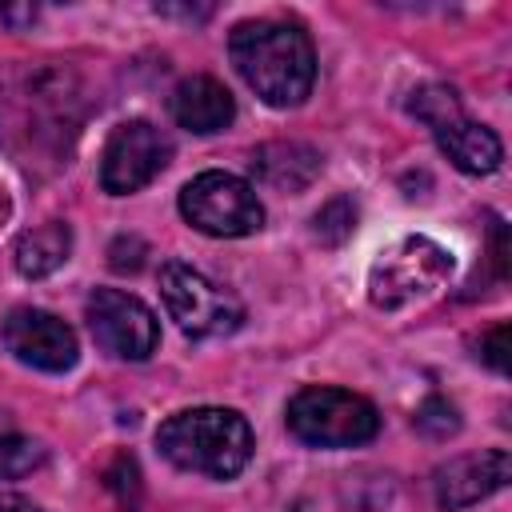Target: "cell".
Here are the masks:
<instances>
[{
  "label": "cell",
  "instance_id": "cell-1",
  "mask_svg": "<svg viewBox=\"0 0 512 512\" xmlns=\"http://www.w3.org/2000/svg\"><path fill=\"white\" fill-rule=\"evenodd\" d=\"M228 56L244 84L272 108H296L316 80V52L300 24L244 20L228 36Z\"/></svg>",
  "mask_w": 512,
  "mask_h": 512
},
{
  "label": "cell",
  "instance_id": "cell-2",
  "mask_svg": "<svg viewBox=\"0 0 512 512\" xmlns=\"http://www.w3.org/2000/svg\"><path fill=\"white\" fill-rule=\"evenodd\" d=\"M156 448L184 472L228 480L252 456V428L232 408H188L160 424Z\"/></svg>",
  "mask_w": 512,
  "mask_h": 512
},
{
  "label": "cell",
  "instance_id": "cell-3",
  "mask_svg": "<svg viewBox=\"0 0 512 512\" xmlns=\"http://www.w3.org/2000/svg\"><path fill=\"white\" fill-rule=\"evenodd\" d=\"M288 432L300 444L312 448H352V444H368L380 432V416L372 408V400L348 392V388H300L288 400Z\"/></svg>",
  "mask_w": 512,
  "mask_h": 512
},
{
  "label": "cell",
  "instance_id": "cell-4",
  "mask_svg": "<svg viewBox=\"0 0 512 512\" xmlns=\"http://www.w3.org/2000/svg\"><path fill=\"white\" fill-rule=\"evenodd\" d=\"M408 112L416 120H424L440 144V152L468 176H488L500 168L504 160V144L492 128L476 124L464 116L460 96L448 84H420L408 100Z\"/></svg>",
  "mask_w": 512,
  "mask_h": 512
},
{
  "label": "cell",
  "instance_id": "cell-5",
  "mask_svg": "<svg viewBox=\"0 0 512 512\" xmlns=\"http://www.w3.org/2000/svg\"><path fill=\"white\" fill-rule=\"evenodd\" d=\"M452 272V252L428 236H404L396 244H388L368 272V296L376 308L392 312L404 308L420 296H428L432 288H440Z\"/></svg>",
  "mask_w": 512,
  "mask_h": 512
},
{
  "label": "cell",
  "instance_id": "cell-6",
  "mask_svg": "<svg viewBox=\"0 0 512 512\" xmlns=\"http://www.w3.org/2000/svg\"><path fill=\"white\" fill-rule=\"evenodd\" d=\"M180 216L204 236H248L264 224L256 188L232 172H200L180 188Z\"/></svg>",
  "mask_w": 512,
  "mask_h": 512
},
{
  "label": "cell",
  "instance_id": "cell-7",
  "mask_svg": "<svg viewBox=\"0 0 512 512\" xmlns=\"http://www.w3.org/2000/svg\"><path fill=\"white\" fill-rule=\"evenodd\" d=\"M160 296L168 316L176 320V328L192 340H212V336H228L244 324V304L224 292L220 284H212L204 272L172 260L160 268Z\"/></svg>",
  "mask_w": 512,
  "mask_h": 512
},
{
  "label": "cell",
  "instance_id": "cell-8",
  "mask_svg": "<svg viewBox=\"0 0 512 512\" xmlns=\"http://www.w3.org/2000/svg\"><path fill=\"white\" fill-rule=\"evenodd\" d=\"M172 144L168 136L148 124V120H128L120 128H112L104 156H100V188L112 196H128L136 188H144L148 180L160 176V168L168 164Z\"/></svg>",
  "mask_w": 512,
  "mask_h": 512
},
{
  "label": "cell",
  "instance_id": "cell-9",
  "mask_svg": "<svg viewBox=\"0 0 512 512\" xmlns=\"http://www.w3.org/2000/svg\"><path fill=\"white\" fill-rule=\"evenodd\" d=\"M88 328L96 344L116 360H148L160 340L152 308L120 288H96L88 296Z\"/></svg>",
  "mask_w": 512,
  "mask_h": 512
},
{
  "label": "cell",
  "instance_id": "cell-10",
  "mask_svg": "<svg viewBox=\"0 0 512 512\" xmlns=\"http://www.w3.org/2000/svg\"><path fill=\"white\" fill-rule=\"evenodd\" d=\"M4 348L40 372H68L80 356L76 332L44 308H12L4 320Z\"/></svg>",
  "mask_w": 512,
  "mask_h": 512
},
{
  "label": "cell",
  "instance_id": "cell-11",
  "mask_svg": "<svg viewBox=\"0 0 512 512\" xmlns=\"http://www.w3.org/2000/svg\"><path fill=\"white\" fill-rule=\"evenodd\" d=\"M508 476H512L508 448H484V452H468V456L440 464L432 472V492H436L440 508L456 512V508H468V504L500 492L508 484Z\"/></svg>",
  "mask_w": 512,
  "mask_h": 512
},
{
  "label": "cell",
  "instance_id": "cell-12",
  "mask_svg": "<svg viewBox=\"0 0 512 512\" xmlns=\"http://www.w3.org/2000/svg\"><path fill=\"white\" fill-rule=\"evenodd\" d=\"M168 108H172V120L180 128L196 132V136H212V132L228 128L232 116H236L232 92L220 80H212V76H188V80H180L172 88Z\"/></svg>",
  "mask_w": 512,
  "mask_h": 512
},
{
  "label": "cell",
  "instance_id": "cell-13",
  "mask_svg": "<svg viewBox=\"0 0 512 512\" xmlns=\"http://www.w3.org/2000/svg\"><path fill=\"white\" fill-rule=\"evenodd\" d=\"M252 172L264 188L276 192H304L320 176V152L300 140H272L252 152Z\"/></svg>",
  "mask_w": 512,
  "mask_h": 512
},
{
  "label": "cell",
  "instance_id": "cell-14",
  "mask_svg": "<svg viewBox=\"0 0 512 512\" xmlns=\"http://www.w3.org/2000/svg\"><path fill=\"white\" fill-rule=\"evenodd\" d=\"M68 252H72V228L60 220H48L16 240V268L20 276L40 280V276H52L68 260Z\"/></svg>",
  "mask_w": 512,
  "mask_h": 512
},
{
  "label": "cell",
  "instance_id": "cell-15",
  "mask_svg": "<svg viewBox=\"0 0 512 512\" xmlns=\"http://www.w3.org/2000/svg\"><path fill=\"white\" fill-rule=\"evenodd\" d=\"M44 464V448L16 424L12 412L0 408V480H16L28 476L32 468Z\"/></svg>",
  "mask_w": 512,
  "mask_h": 512
},
{
  "label": "cell",
  "instance_id": "cell-16",
  "mask_svg": "<svg viewBox=\"0 0 512 512\" xmlns=\"http://www.w3.org/2000/svg\"><path fill=\"white\" fill-rule=\"evenodd\" d=\"M316 240L320 244H328V248H336V244H344L348 236H352V228H356V204L348 200V196H332L320 212H316Z\"/></svg>",
  "mask_w": 512,
  "mask_h": 512
},
{
  "label": "cell",
  "instance_id": "cell-17",
  "mask_svg": "<svg viewBox=\"0 0 512 512\" xmlns=\"http://www.w3.org/2000/svg\"><path fill=\"white\" fill-rule=\"evenodd\" d=\"M104 488L116 496V504L124 512H132L140 504V468H136V460L128 452H116L112 456V464L104 468Z\"/></svg>",
  "mask_w": 512,
  "mask_h": 512
},
{
  "label": "cell",
  "instance_id": "cell-18",
  "mask_svg": "<svg viewBox=\"0 0 512 512\" xmlns=\"http://www.w3.org/2000/svg\"><path fill=\"white\" fill-rule=\"evenodd\" d=\"M416 428L432 440H448L460 432V412L444 400V396H428L420 408H416Z\"/></svg>",
  "mask_w": 512,
  "mask_h": 512
},
{
  "label": "cell",
  "instance_id": "cell-19",
  "mask_svg": "<svg viewBox=\"0 0 512 512\" xmlns=\"http://www.w3.org/2000/svg\"><path fill=\"white\" fill-rule=\"evenodd\" d=\"M144 256H148V248H144L140 236H116L112 248H108V264H112L116 272H140Z\"/></svg>",
  "mask_w": 512,
  "mask_h": 512
},
{
  "label": "cell",
  "instance_id": "cell-20",
  "mask_svg": "<svg viewBox=\"0 0 512 512\" xmlns=\"http://www.w3.org/2000/svg\"><path fill=\"white\" fill-rule=\"evenodd\" d=\"M480 360L488 368H496V372L508 368V324H496V328H488L480 336Z\"/></svg>",
  "mask_w": 512,
  "mask_h": 512
},
{
  "label": "cell",
  "instance_id": "cell-21",
  "mask_svg": "<svg viewBox=\"0 0 512 512\" xmlns=\"http://www.w3.org/2000/svg\"><path fill=\"white\" fill-rule=\"evenodd\" d=\"M0 512H44V508L32 504V500L20 496V492H0Z\"/></svg>",
  "mask_w": 512,
  "mask_h": 512
},
{
  "label": "cell",
  "instance_id": "cell-22",
  "mask_svg": "<svg viewBox=\"0 0 512 512\" xmlns=\"http://www.w3.org/2000/svg\"><path fill=\"white\" fill-rule=\"evenodd\" d=\"M0 20L4 24H32L36 20V8L32 4H24V8H0Z\"/></svg>",
  "mask_w": 512,
  "mask_h": 512
},
{
  "label": "cell",
  "instance_id": "cell-23",
  "mask_svg": "<svg viewBox=\"0 0 512 512\" xmlns=\"http://www.w3.org/2000/svg\"><path fill=\"white\" fill-rule=\"evenodd\" d=\"M8 216V196H4V188H0V220Z\"/></svg>",
  "mask_w": 512,
  "mask_h": 512
}]
</instances>
